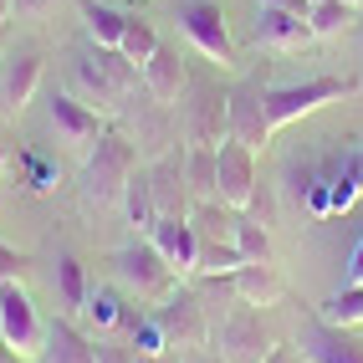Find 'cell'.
I'll use <instances>...</instances> for the list:
<instances>
[{"label": "cell", "mask_w": 363, "mask_h": 363, "mask_svg": "<svg viewBox=\"0 0 363 363\" xmlns=\"http://www.w3.org/2000/svg\"><path fill=\"white\" fill-rule=\"evenodd\" d=\"M133 174H138V149L123 133H103L82 159V200L98 205V210L123 205V189Z\"/></svg>", "instance_id": "1"}, {"label": "cell", "mask_w": 363, "mask_h": 363, "mask_svg": "<svg viewBox=\"0 0 363 363\" xmlns=\"http://www.w3.org/2000/svg\"><path fill=\"white\" fill-rule=\"evenodd\" d=\"M358 92V77H307V82H281V87H266V118L272 128H286L297 118L318 113L323 103H337Z\"/></svg>", "instance_id": "2"}, {"label": "cell", "mask_w": 363, "mask_h": 363, "mask_svg": "<svg viewBox=\"0 0 363 363\" xmlns=\"http://www.w3.org/2000/svg\"><path fill=\"white\" fill-rule=\"evenodd\" d=\"M210 343H215V353H220V363H266L277 353V337H272V328L261 323V312L256 307H230L225 318H220V328L210 333Z\"/></svg>", "instance_id": "3"}, {"label": "cell", "mask_w": 363, "mask_h": 363, "mask_svg": "<svg viewBox=\"0 0 363 363\" xmlns=\"http://www.w3.org/2000/svg\"><path fill=\"white\" fill-rule=\"evenodd\" d=\"M225 138L246 143L251 154H261L272 143V118H266V82L261 77H246L225 87Z\"/></svg>", "instance_id": "4"}, {"label": "cell", "mask_w": 363, "mask_h": 363, "mask_svg": "<svg viewBox=\"0 0 363 363\" xmlns=\"http://www.w3.org/2000/svg\"><path fill=\"white\" fill-rule=\"evenodd\" d=\"M113 272H118V281H123V286H133V292L149 297V302L169 297V286H174V266L159 256V246H154L149 235L118 246V251H113Z\"/></svg>", "instance_id": "5"}, {"label": "cell", "mask_w": 363, "mask_h": 363, "mask_svg": "<svg viewBox=\"0 0 363 363\" xmlns=\"http://www.w3.org/2000/svg\"><path fill=\"white\" fill-rule=\"evenodd\" d=\"M154 318H159V328H164V343L174 348V353H195V348H205V343H210L205 302H200L195 292H184V286H179V292L169 286V297H159Z\"/></svg>", "instance_id": "6"}, {"label": "cell", "mask_w": 363, "mask_h": 363, "mask_svg": "<svg viewBox=\"0 0 363 363\" xmlns=\"http://www.w3.org/2000/svg\"><path fill=\"white\" fill-rule=\"evenodd\" d=\"M0 343H6L16 358H36L41 343H46V323H41L36 302L21 292V281L0 286Z\"/></svg>", "instance_id": "7"}, {"label": "cell", "mask_w": 363, "mask_h": 363, "mask_svg": "<svg viewBox=\"0 0 363 363\" xmlns=\"http://www.w3.org/2000/svg\"><path fill=\"white\" fill-rule=\"evenodd\" d=\"M179 31L195 41V52H205L210 62H235V41L225 31L220 0H179Z\"/></svg>", "instance_id": "8"}, {"label": "cell", "mask_w": 363, "mask_h": 363, "mask_svg": "<svg viewBox=\"0 0 363 363\" xmlns=\"http://www.w3.org/2000/svg\"><path fill=\"white\" fill-rule=\"evenodd\" d=\"M256 154L246 143L225 138L220 149H215V200H225L230 210H251L256 200Z\"/></svg>", "instance_id": "9"}, {"label": "cell", "mask_w": 363, "mask_h": 363, "mask_svg": "<svg viewBox=\"0 0 363 363\" xmlns=\"http://www.w3.org/2000/svg\"><path fill=\"white\" fill-rule=\"evenodd\" d=\"M195 98L184 103V138L189 149H220L225 143V87L215 82H189Z\"/></svg>", "instance_id": "10"}, {"label": "cell", "mask_w": 363, "mask_h": 363, "mask_svg": "<svg viewBox=\"0 0 363 363\" xmlns=\"http://www.w3.org/2000/svg\"><path fill=\"white\" fill-rule=\"evenodd\" d=\"M41 87V52L36 46H21L16 57L0 62V118H21L26 103Z\"/></svg>", "instance_id": "11"}, {"label": "cell", "mask_w": 363, "mask_h": 363, "mask_svg": "<svg viewBox=\"0 0 363 363\" xmlns=\"http://www.w3.org/2000/svg\"><path fill=\"white\" fill-rule=\"evenodd\" d=\"M297 353L307 363H363V343L348 333V328H333L323 318H312L302 333H297Z\"/></svg>", "instance_id": "12"}, {"label": "cell", "mask_w": 363, "mask_h": 363, "mask_svg": "<svg viewBox=\"0 0 363 363\" xmlns=\"http://www.w3.org/2000/svg\"><path fill=\"white\" fill-rule=\"evenodd\" d=\"M46 118H52V128L62 143H77V149H92L108 128H103V118L92 113L82 98H72V92H52V103H46Z\"/></svg>", "instance_id": "13"}, {"label": "cell", "mask_w": 363, "mask_h": 363, "mask_svg": "<svg viewBox=\"0 0 363 363\" xmlns=\"http://www.w3.org/2000/svg\"><path fill=\"white\" fill-rule=\"evenodd\" d=\"M143 92H149L159 108H174L184 92H189V67L179 57V46H164L159 41V52L143 62Z\"/></svg>", "instance_id": "14"}, {"label": "cell", "mask_w": 363, "mask_h": 363, "mask_svg": "<svg viewBox=\"0 0 363 363\" xmlns=\"http://www.w3.org/2000/svg\"><path fill=\"white\" fill-rule=\"evenodd\" d=\"M149 184H154V205L159 215H179V220H189V184H184V154H159L149 164Z\"/></svg>", "instance_id": "15"}, {"label": "cell", "mask_w": 363, "mask_h": 363, "mask_svg": "<svg viewBox=\"0 0 363 363\" xmlns=\"http://www.w3.org/2000/svg\"><path fill=\"white\" fill-rule=\"evenodd\" d=\"M286 292V281L277 272V261H240L230 272V297L246 307H277Z\"/></svg>", "instance_id": "16"}, {"label": "cell", "mask_w": 363, "mask_h": 363, "mask_svg": "<svg viewBox=\"0 0 363 363\" xmlns=\"http://www.w3.org/2000/svg\"><path fill=\"white\" fill-rule=\"evenodd\" d=\"M149 240L159 246V256L174 266V277H189L195 272V256H200V240H195V225L179 220V215H159Z\"/></svg>", "instance_id": "17"}, {"label": "cell", "mask_w": 363, "mask_h": 363, "mask_svg": "<svg viewBox=\"0 0 363 363\" xmlns=\"http://www.w3.org/2000/svg\"><path fill=\"white\" fill-rule=\"evenodd\" d=\"M31 363H98V348H92V337L62 312V318L46 323V343Z\"/></svg>", "instance_id": "18"}, {"label": "cell", "mask_w": 363, "mask_h": 363, "mask_svg": "<svg viewBox=\"0 0 363 363\" xmlns=\"http://www.w3.org/2000/svg\"><path fill=\"white\" fill-rule=\"evenodd\" d=\"M307 41H318L312 26H307V16L277 11V6H261L256 11V46H272V52H302Z\"/></svg>", "instance_id": "19"}, {"label": "cell", "mask_w": 363, "mask_h": 363, "mask_svg": "<svg viewBox=\"0 0 363 363\" xmlns=\"http://www.w3.org/2000/svg\"><path fill=\"white\" fill-rule=\"evenodd\" d=\"M72 77H77V82H82V87L92 92V98L103 103V108H113V103L128 92V87H123V77H118V72L98 57V46H92V52H82L77 62H72Z\"/></svg>", "instance_id": "20"}, {"label": "cell", "mask_w": 363, "mask_h": 363, "mask_svg": "<svg viewBox=\"0 0 363 363\" xmlns=\"http://www.w3.org/2000/svg\"><path fill=\"white\" fill-rule=\"evenodd\" d=\"M123 210H128V225H133L138 235H149V230H154V220H159V205H154L149 169H138V174L128 179V189H123Z\"/></svg>", "instance_id": "21"}, {"label": "cell", "mask_w": 363, "mask_h": 363, "mask_svg": "<svg viewBox=\"0 0 363 363\" xmlns=\"http://www.w3.org/2000/svg\"><path fill=\"white\" fill-rule=\"evenodd\" d=\"M82 26L98 46H118L123 41V26H128V11H113L103 0H82Z\"/></svg>", "instance_id": "22"}, {"label": "cell", "mask_w": 363, "mask_h": 363, "mask_svg": "<svg viewBox=\"0 0 363 363\" xmlns=\"http://www.w3.org/2000/svg\"><path fill=\"white\" fill-rule=\"evenodd\" d=\"M307 26L318 41H333V36H343L353 26V6L348 0H318V6L307 11Z\"/></svg>", "instance_id": "23"}, {"label": "cell", "mask_w": 363, "mask_h": 363, "mask_svg": "<svg viewBox=\"0 0 363 363\" xmlns=\"http://www.w3.org/2000/svg\"><path fill=\"white\" fill-rule=\"evenodd\" d=\"M318 318L333 323V328H358L363 323V286H343V292H333L318 302Z\"/></svg>", "instance_id": "24"}, {"label": "cell", "mask_w": 363, "mask_h": 363, "mask_svg": "<svg viewBox=\"0 0 363 363\" xmlns=\"http://www.w3.org/2000/svg\"><path fill=\"white\" fill-rule=\"evenodd\" d=\"M82 312H87V323L98 328V333H113L118 323H123V297L113 292V286H87V302H82Z\"/></svg>", "instance_id": "25"}, {"label": "cell", "mask_w": 363, "mask_h": 363, "mask_svg": "<svg viewBox=\"0 0 363 363\" xmlns=\"http://www.w3.org/2000/svg\"><path fill=\"white\" fill-rule=\"evenodd\" d=\"M118 52H123L133 67H143L154 52H159V31H154V21H143V16H128V26H123V41H118Z\"/></svg>", "instance_id": "26"}, {"label": "cell", "mask_w": 363, "mask_h": 363, "mask_svg": "<svg viewBox=\"0 0 363 363\" xmlns=\"http://www.w3.org/2000/svg\"><path fill=\"white\" fill-rule=\"evenodd\" d=\"M57 297L67 307V318L72 312H82L87 302V277H82V261L77 256H57Z\"/></svg>", "instance_id": "27"}, {"label": "cell", "mask_w": 363, "mask_h": 363, "mask_svg": "<svg viewBox=\"0 0 363 363\" xmlns=\"http://www.w3.org/2000/svg\"><path fill=\"white\" fill-rule=\"evenodd\" d=\"M184 184L195 200H215V149H184Z\"/></svg>", "instance_id": "28"}, {"label": "cell", "mask_w": 363, "mask_h": 363, "mask_svg": "<svg viewBox=\"0 0 363 363\" xmlns=\"http://www.w3.org/2000/svg\"><path fill=\"white\" fill-rule=\"evenodd\" d=\"M235 246H240V256H246V261H277L266 225H261V220H251L246 210H240V225H235Z\"/></svg>", "instance_id": "29"}, {"label": "cell", "mask_w": 363, "mask_h": 363, "mask_svg": "<svg viewBox=\"0 0 363 363\" xmlns=\"http://www.w3.org/2000/svg\"><path fill=\"white\" fill-rule=\"evenodd\" d=\"M21 179H26V189H36V195H46V189H57V164H46L41 154H21Z\"/></svg>", "instance_id": "30"}, {"label": "cell", "mask_w": 363, "mask_h": 363, "mask_svg": "<svg viewBox=\"0 0 363 363\" xmlns=\"http://www.w3.org/2000/svg\"><path fill=\"white\" fill-rule=\"evenodd\" d=\"M26 266H31L26 251H16V246L0 240V286H6V281H21V277H26Z\"/></svg>", "instance_id": "31"}, {"label": "cell", "mask_w": 363, "mask_h": 363, "mask_svg": "<svg viewBox=\"0 0 363 363\" xmlns=\"http://www.w3.org/2000/svg\"><path fill=\"white\" fill-rule=\"evenodd\" d=\"M98 348V363H138L133 343H113V337H103V343H92Z\"/></svg>", "instance_id": "32"}, {"label": "cell", "mask_w": 363, "mask_h": 363, "mask_svg": "<svg viewBox=\"0 0 363 363\" xmlns=\"http://www.w3.org/2000/svg\"><path fill=\"white\" fill-rule=\"evenodd\" d=\"M11 6L21 16H46V11H57V0H11Z\"/></svg>", "instance_id": "33"}, {"label": "cell", "mask_w": 363, "mask_h": 363, "mask_svg": "<svg viewBox=\"0 0 363 363\" xmlns=\"http://www.w3.org/2000/svg\"><path fill=\"white\" fill-rule=\"evenodd\" d=\"M348 286H363V240H358L353 256H348Z\"/></svg>", "instance_id": "34"}, {"label": "cell", "mask_w": 363, "mask_h": 363, "mask_svg": "<svg viewBox=\"0 0 363 363\" xmlns=\"http://www.w3.org/2000/svg\"><path fill=\"white\" fill-rule=\"evenodd\" d=\"M256 6H277V11H292V16H307L312 0H256Z\"/></svg>", "instance_id": "35"}, {"label": "cell", "mask_w": 363, "mask_h": 363, "mask_svg": "<svg viewBox=\"0 0 363 363\" xmlns=\"http://www.w3.org/2000/svg\"><path fill=\"white\" fill-rule=\"evenodd\" d=\"M179 363H220V353H205V348H195V353H179Z\"/></svg>", "instance_id": "36"}, {"label": "cell", "mask_w": 363, "mask_h": 363, "mask_svg": "<svg viewBox=\"0 0 363 363\" xmlns=\"http://www.w3.org/2000/svg\"><path fill=\"white\" fill-rule=\"evenodd\" d=\"M138 363H179V353L169 348V353H138Z\"/></svg>", "instance_id": "37"}, {"label": "cell", "mask_w": 363, "mask_h": 363, "mask_svg": "<svg viewBox=\"0 0 363 363\" xmlns=\"http://www.w3.org/2000/svg\"><path fill=\"white\" fill-rule=\"evenodd\" d=\"M6 164H11V143H6V138H0V169H6Z\"/></svg>", "instance_id": "38"}, {"label": "cell", "mask_w": 363, "mask_h": 363, "mask_svg": "<svg viewBox=\"0 0 363 363\" xmlns=\"http://www.w3.org/2000/svg\"><path fill=\"white\" fill-rule=\"evenodd\" d=\"M11 358H16V353H11V348H6V343H0V363H11Z\"/></svg>", "instance_id": "39"}, {"label": "cell", "mask_w": 363, "mask_h": 363, "mask_svg": "<svg viewBox=\"0 0 363 363\" xmlns=\"http://www.w3.org/2000/svg\"><path fill=\"white\" fill-rule=\"evenodd\" d=\"M0 62H6V31H0Z\"/></svg>", "instance_id": "40"}, {"label": "cell", "mask_w": 363, "mask_h": 363, "mask_svg": "<svg viewBox=\"0 0 363 363\" xmlns=\"http://www.w3.org/2000/svg\"><path fill=\"white\" fill-rule=\"evenodd\" d=\"M6 11H11V0H0V16H6Z\"/></svg>", "instance_id": "41"}, {"label": "cell", "mask_w": 363, "mask_h": 363, "mask_svg": "<svg viewBox=\"0 0 363 363\" xmlns=\"http://www.w3.org/2000/svg\"><path fill=\"white\" fill-rule=\"evenodd\" d=\"M11 363H31V358H11Z\"/></svg>", "instance_id": "42"}, {"label": "cell", "mask_w": 363, "mask_h": 363, "mask_svg": "<svg viewBox=\"0 0 363 363\" xmlns=\"http://www.w3.org/2000/svg\"><path fill=\"white\" fill-rule=\"evenodd\" d=\"M348 6H358V0H348Z\"/></svg>", "instance_id": "43"}, {"label": "cell", "mask_w": 363, "mask_h": 363, "mask_svg": "<svg viewBox=\"0 0 363 363\" xmlns=\"http://www.w3.org/2000/svg\"><path fill=\"white\" fill-rule=\"evenodd\" d=\"M358 159H363V149H358Z\"/></svg>", "instance_id": "44"}, {"label": "cell", "mask_w": 363, "mask_h": 363, "mask_svg": "<svg viewBox=\"0 0 363 363\" xmlns=\"http://www.w3.org/2000/svg\"><path fill=\"white\" fill-rule=\"evenodd\" d=\"M312 6H318V0H312Z\"/></svg>", "instance_id": "45"}]
</instances>
